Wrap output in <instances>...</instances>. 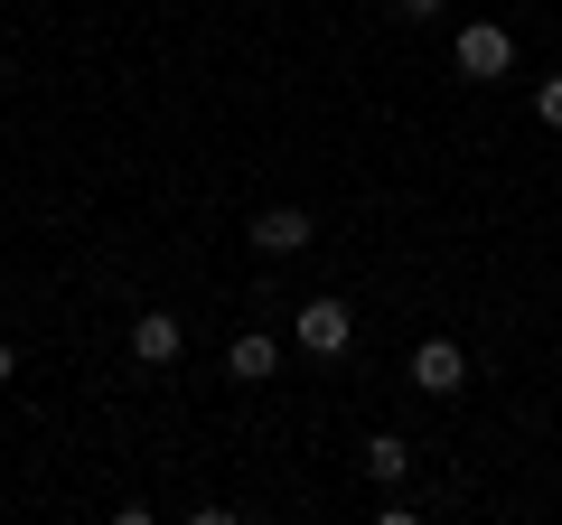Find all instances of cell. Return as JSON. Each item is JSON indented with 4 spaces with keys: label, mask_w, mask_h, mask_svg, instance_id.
<instances>
[{
    "label": "cell",
    "mask_w": 562,
    "mask_h": 525,
    "mask_svg": "<svg viewBox=\"0 0 562 525\" xmlns=\"http://www.w3.org/2000/svg\"><path fill=\"white\" fill-rule=\"evenodd\" d=\"M291 347H301V357H319V366H338L347 347H357V310L328 301V291H319V301H301V310H291Z\"/></svg>",
    "instance_id": "obj_1"
},
{
    "label": "cell",
    "mask_w": 562,
    "mask_h": 525,
    "mask_svg": "<svg viewBox=\"0 0 562 525\" xmlns=\"http://www.w3.org/2000/svg\"><path fill=\"white\" fill-rule=\"evenodd\" d=\"M450 66H460V76H469V85H497V76H506V66H516V38H506V29H497V20H469V29H460V38H450Z\"/></svg>",
    "instance_id": "obj_2"
},
{
    "label": "cell",
    "mask_w": 562,
    "mask_h": 525,
    "mask_svg": "<svg viewBox=\"0 0 562 525\" xmlns=\"http://www.w3.org/2000/svg\"><path fill=\"white\" fill-rule=\"evenodd\" d=\"M244 244H254V254H272V262H291V254H310V244H319V216H310V206H262V216L244 225Z\"/></svg>",
    "instance_id": "obj_3"
},
{
    "label": "cell",
    "mask_w": 562,
    "mask_h": 525,
    "mask_svg": "<svg viewBox=\"0 0 562 525\" xmlns=\"http://www.w3.org/2000/svg\"><path fill=\"white\" fill-rule=\"evenodd\" d=\"M460 384H469V347H460V338H422V347H413V394L450 404Z\"/></svg>",
    "instance_id": "obj_4"
},
{
    "label": "cell",
    "mask_w": 562,
    "mask_h": 525,
    "mask_svg": "<svg viewBox=\"0 0 562 525\" xmlns=\"http://www.w3.org/2000/svg\"><path fill=\"white\" fill-rule=\"evenodd\" d=\"M179 347H188L179 310H140V320H132V357L140 366H179Z\"/></svg>",
    "instance_id": "obj_5"
},
{
    "label": "cell",
    "mask_w": 562,
    "mask_h": 525,
    "mask_svg": "<svg viewBox=\"0 0 562 525\" xmlns=\"http://www.w3.org/2000/svg\"><path fill=\"white\" fill-rule=\"evenodd\" d=\"M225 376H235V384H272L281 376V338H272V328H244V338L225 347Z\"/></svg>",
    "instance_id": "obj_6"
},
{
    "label": "cell",
    "mask_w": 562,
    "mask_h": 525,
    "mask_svg": "<svg viewBox=\"0 0 562 525\" xmlns=\"http://www.w3.org/2000/svg\"><path fill=\"white\" fill-rule=\"evenodd\" d=\"M403 469H413V442H403V432H375V442H366V479H375V488H394Z\"/></svg>",
    "instance_id": "obj_7"
},
{
    "label": "cell",
    "mask_w": 562,
    "mask_h": 525,
    "mask_svg": "<svg viewBox=\"0 0 562 525\" xmlns=\"http://www.w3.org/2000/svg\"><path fill=\"white\" fill-rule=\"evenodd\" d=\"M535 122H543V132H562V76L535 85Z\"/></svg>",
    "instance_id": "obj_8"
},
{
    "label": "cell",
    "mask_w": 562,
    "mask_h": 525,
    "mask_svg": "<svg viewBox=\"0 0 562 525\" xmlns=\"http://www.w3.org/2000/svg\"><path fill=\"white\" fill-rule=\"evenodd\" d=\"M441 10H450V0H394V20H403V29H431Z\"/></svg>",
    "instance_id": "obj_9"
},
{
    "label": "cell",
    "mask_w": 562,
    "mask_h": 525,
    "mask_svg": "<svg viewBox=\"0 0 562 525\" xmlns=\"http://www.w3.org/2000/svg\"><path fill=\"white\" fill-rule=\"evenodd\" d=\"M10 376H20V347H10V338H0V384H10Z\"/></svg>",
    "instance_id": "obj_10"
}]
</instances>
